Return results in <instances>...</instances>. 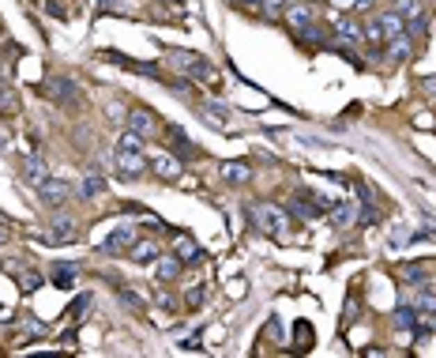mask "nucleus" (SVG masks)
I'll return each mask as SVG.
<instances>
[{
  "label": "nucleus",
  "mask_w": 436,
  "mask_h": 358,
  "mask_svg": "<svg viewBox=\"0 0 436 358\" xmlns=\"http://www.w3.org/2000/svg\"><path fill=\"white\" fill-rule=\"evenodd\" d=\"M248 223L256 226V231H264L267 238H290V211L278 208V204H267V200H259V204H248Z\"/></svg>",
  "instance_id": "f257e3e1"
},
{
  "label": "nucleus",
  "mask_w": 436,
  "mask_h": 358,
  "mask_svg": "<svg viewBox=\"0 0 436 358\" xmlns=\"http://www.w3.org/2000/svg\"><path fill=\"white\" fill-rule=\"evenodd\" d=\"M170 61H173V68H177L181 76H188V79H215V68H211V61L200 57V53L170 49Z\"/></svg>",
  "instance_id": "f03ea898"
},
{
  "label": "nucleus",
  "mask_w": 436,
  "mask_h": 358,
  "mask_svg": "<svg viewBox=\"0 0 436 358\" xmlns=\"http://www.w3.org/2000/svg\"><path fill=\"white\" fill-rule=\"evenodd\" d=\"M128 128H132V132L136 136H143V140H151V136H159L162 132V117L159 114H151V109H147V106H132V109H128V121H124Z\"/></svg>",
  "instance_id": "7ed1b4c3"
},
{
  "label": "nucleus",
  "mask_w": 436,
  "mask_h": 358,
  "mask_svg": "<svg viewBox=\"0 0 436 358\" xmlns=\"http://www.w3.org/2000/svg\"><path fill=\"white\" fill-rule=\"evenodd\" d=\"M282 23L290 26L293 34H305L312 23H316V8H312V0H293V4L282 12Z\"/></svg>",
  "instance_id": "20e7f679"
},
{
  "label": "nucleus",
  "mask_w": 436,
  "mask_h": 358,
  "mask_svg": "<svg viewBox=\"0 0 436 358\" xmlns=\"http://www.w3.org/2000/svg\"><path fill=\"white\" fill-rule=\"evenodd\" d=\"M151 170L159 173L162 181H170V185L184 178V162H181V155H177V151H159V155L151 159Z\"/></svg>",
  "instance_id": "39448f33"
},
{
  "label": "nucleus",
  "mask_w": 436,
  "mask_h": 358,
  "mask_svg": "<svg viewBox=\"0 0 436 358\" xmlns=\"http://www.w3.org/2000/svg\"><path fill=\"white\" fill-rule=\"evenodd\" d=\"M68 196H72V185H68V181H60V178H45L38 185V200L45 208H64V204H68Z\"/></svg>",
  "instance_id": "423d86ee"
},
{
  "label": "nucleus",
  "mask_w": 436,
  "mask_h": 358,
  "mask_svg": "<svg viewBox=\"0 0 436 358\" xmlns=\"http://www.w3.org/2000/svg\"><path fill=\"white\" fill-rule=\"evenodd\" d=\"M132 242H136V231H132V226H120V231H113L106 242L98 245V253H102V256H128Z\"/></svg>",
  "instance_id": "0eeeda50"
},
{
  "label": "nucleus",
  "mask_w": 436,
  "mask_h": 358,
  "mask_svg": "<svg viewBox=\"0 0 436 358\" xmlns=\"http://www.w3.org/2000/svg\"><path fill=\"white\" fill-rule=\"evenodd\" d=\"M45 95H49L53 102H60V106H76V102H79V98H76V84H72V79H64V76L45 79Z\"/></svg>",
  "instance_id": "6e6552de"
},
{
  "label": "nucleus",
  "mask_w": 436,
  "mask_h": 358,
  "mask_svg": "<svg viewBox=\"0 0 436 358\" xmlns=\"http://www.w3.org/2000/svg\"><path fill=\"white\" fill-rule=\"evenodd\" d=\"M147 170H151V162H147L143 155H136V151H117V173H120V178H143Z\"/></svg>",
  "instance_id": "1a4fd4ad"
},
{
  "label": "nucleus",
  "mask_w": 436,
  "mask_h": 358,
  "mask_svg": "<svg viewBox=\"0 0 436 358\" xmlns=\"http://www.w3.org/2000/svg\"><path fill=\"white\" fill-rule=\"evenodd\" d=\"M218 178L226 181V185L241 189V185H248V181H252V166H248V162L229 159V162H222V166H218Z\"/></svg>",
  "instance_id": "9d476101"
},
{
  "label": "nucleus",
  "mask_w": 436,
  "mask_h": 358,
  "mask_svg": "<svg viewBox=\"0 0 436 358\" xmlns=\"http://www.w3.org/2000/svg\"><path fill=\"white\" fill-rule=\"evenodd\" d=\"M331 31L339 34V42H350V45L365 38V26H361L354 15H335V20H331Z\"/></svg>",
  "instance_id": "9b49d317"
},
{
  "label": "nucleus",
  "mask_w": 436,
  "mask_h": 358,
  "mask_svg": "<svg viewBox=\"0 0 436 358\" xmlns=\"http://www.w3.org/2000/svg\"><path fill=\"white\" fill-rule=\"evenodd\" d=\"M19 95H15V87L8 84V68H0V117H15L19 114Z\"/></svg>",
  "instance_id": "f8f14e48"
},
{
  "label": "nucleus",
  "mask_w": 436,
  "mask_h": 358,
  "mask_svg": "<svg viewBox=\"0 0 436 358\" xmlns=\"http://www.w3.org/2000/svg\"><path fill=\"white\" fill-rule=\"evenodd\" d=\"M45 178H49V166H45L42 155H23V181H26V185L38 189Z\"/></svg>",
  "instance_id": "ddd939ff"
},
{
  "label": "nucleus",
  "mask_w": 436,
  "mask_h": 358,
  "mask_svg": "<svg viewBox=\"0 0 436 358\" xmlns=\"http://www.w3.org/2000/svg\"><path fill=\"white\" fill-rule=\"evenodd\" d=\"M159 242L154 238H136L132 242V249H128V256H132V264H154L159 260Z\"/></svg>",
  "instance_id": "4468645a"
},
{
  "label": "nucleus",
  "mask_w": 436,
  "mask_h": 358,
  "mask_svg": "<svg viewBox=\"0 0 436 358\" xmlns=\"http://www.w3.org/2000/svg\"><path fill=\"white\" fill-rule=\"evenodd\" d=\"M384 57L391 61V64H406V61L414 57V38H410V34H403V38H391V42L384 45Z\"/></svg>",
  "instance_id": "2eb2a0df"
},
{
  "label": "nucleus",
  "mask_w": 436,
  "mask_h": 358,
  "mask_svg": "<svg viewBox=\"0 0 436 358\" xmlns=\"http://www.w3.org/2000/svg\"><path fill=\"white\" fill-rule=\"evenodd\" d=\"M181 256H162L159 253V260H154V283H173V279H181Z\"/></svg>",
  "instance_id": "dca6fc26"
},
{
  "label": "nucleus",
  "mask_w": 436,
  "mask_h": 358,
  "mask_svg": "<svg viewBox=\"0 0 436 358\" xmlns=\"http://www.w3.org/2000/svg\"><path fill=\"white\" fill-rule=\"evenodd\" d=\"M376 23H380V31H384L387 42H391V38H403V34H406V20L395 12V8H391V12H380Z\"/></svg>",
  "instance_id": "f3484780"
},
{
  "label": "nucleus",
  "mask_w": 436,
  "mask_h": 358,
  "mask_svg": "<svg viewBox=\"0 0 436 358\" xmlns=\"http://www.w3.org/2000/svg\"><path fill=\"white\" fill-rule=\"evenodd\" d=\"M328 215H331V223H335L339 231H346V226L357 223V208H354V204H331Z\"/></svg>",
  "instance_id": "a211bd4d"
},
{
  "label": "nucleus",
  "mask_w": 436,
  "mask_h": 358,
  "mask_svg": "<svg viewBox=\"0 0 436 358\" xmlns=\"http://www.w3.org/2000/svg\"><path fill=\"white\" fill-rule=\"evenodd\" d=\"M49 279H53V287H72L79 279V264H53Z\"/></svg>",
  "instance_id": "6ab92c4d"
},
{
  "label": "nucleus",
  "mask_w": 436,
  "mask_h": 358,
  "mask_svg": "<svg viewBox=\"0 0 436 358\" xmlns=\"http://www.w3.org/2000/svg\"><path fill=\"white\" fill-rule=\"evenodd\" d=\"M165 136H170V140L177 143V155H181V159H184V155H188V159H196V155H200V148H196V143H192L188 136L181 132L177 125H165Z\"/></svg>",
  "instance_id": "aec40b11"
},
{
  "label": "nucleus",
  "mask_w": 436,
  "mask_h": 358,
  "mask_svg": "<svg viewBox=\"0 0 436 358\" xmlns=\"http://www.w3.org/2000/svg\"><path fill=\"white\" fill-rule=\"evenodd\" d=\"M290 4H293V0H256V12L264 15V20L278 23V20H282V12H286Z\"/></svg>",
  "instance_id": "412c9836"
},
{
  "label": "nucleus",
  "mask_w": 436,
  "mask_h": 358,
  "mask_svg": "<svg viewBox=\"0 0 436 358\" xmlns=\"http://www.w3.org/2000/svg\"><path fill=\"white\" fill-rule=\"evenodd\" d=\"M53 238H60V242H72V238L79 234V226H76V219L72 215H53Z\"/></svg>",
  "instance_id": "4be33fe9"
},
{
  "label": "nucleus",
  "mask_w": 436,
  "mask_h": 358,
  "mask_svg": "<svg viewBox=\"0 0 436 358\" xmlns=\"http://www.w3.org/2000/svg\"><path fill=\"white\" fill-rule=\"evenodd\" d=\"M102 192H106V178H102V173H87L83 185H79V196L83 200H98Z\"/></svg>",
  "instance_id": "5701e85b"
},
{
  "label": "nucleus",
  "mask_w": 436,
  "mask_h": 358,
  "mask_svg": "<svg viewBox=\"0 0 436 358\" xmlns=\"http://www.w3.org/2000/svg\"><path fill=\"white\" fill-rule=\"evenodd\" d=\"M143 136H136L132 128H124V132L117 136V151H136V155H143Z\"/></svg>",
  "instance_id": "b1692460"
},
{
  "label": "nucleus",
  "mask_w": 436,
  "mask_h": 358,
  "mask_svg": "<svg viewBox=\"0 0 436 358\" xmlns=\"http://www.w3.org/2000/svg\"><path fill=\"white\" fill-rule=\"evenodd\" d=\"M403 283H410V287L429 283V264H406V268H403Z\"/></svg>",
  "instance_id": "393cba45"
},
{
  "label": "nucleus",
  "mask_w": 436,
  "mask_h": 358,
  "mask_svg": "<svg viewBox=\"0 0 436 358\" xmlns=\"http://www.w3.org/2000/svg\"><path fill=\"white\" fill-rule=\"evenodd\" d=\"M177 256L181 260H200V245L192 238H177Z\"/></svg>",
  "instance_id": "a878e982"
},
{
  "label": "nucleus",
  "mask_w": 436,
  "mask_h": 358,
  "mask_svg": "<svg viewBox=\"0 0 436 358\" xmlns=\"http://www.w3.org/2000/svg\"><path fill=\"white\" fill-rule=\"evenodd\" d=\"M395 325H398V328H414V332H417V309H414V306L398 309V313H395Z\"/></svg>",
  "instance_id": "bb28decb"
},
{
  "label": "nucleus",
  "mask_w": 436,
  "mask_h": 358,
  "mask_svg": "<svg viewBox=\"0 0 436 358\" xmlns=\"http://www.w3.org/2000/svg\"><path fill=\"white\" fill-rule=\"evenodd\" d=\"M410 306L417 309V313H429V309H436V295H429V290H421V295H414Z\"/></svg>",
  "instance_id": "cd10ccee"
},
{
  "label": "nucleus",
  "mask_w": 436,
  "mask_h": 358,
  "mask_svg": "<svg viewBox=\"0 0 436 358\" xmlns=\"http://www.w3.org/2000/svg\"><path fill=\"white\" fill-rule=\"evenodd\" d=\"M154 306H159V309H177V298L165 290V283H162L159 290H154Z\"/></svg>",
  "instance_id": "c85d7f7f"
},
{
  "label": "nucleus",
  "mask_w": 436,
  "mask_h": 358,
  "mask_svg": "<svg viewBox=\"0 0 436 358\" xmlns=\"http://www.w3.org/2000/svg\"><path fill=\"white\" fill-rule=\"evenodd\" d=\"M203 298H207V287H192L188 295H184V306H188V309H203Z\"/></svg>",
  "instance_id": "c756f323"
},
{
  "label": "nucleus",
  "mask_w": 436,
  "mask_h": 358,
  "mask_svg": "<svg viewBox=\"0 0 436 358\" xmlns=\"http://www.w3.org/2000/svg\"><path fill=\"white\" fill-rule=\"evenodd\" d=\"M305 347H312V325L298 320V351H305Z\"/></svg>",
  "instance_id": "7c9ffc66"
},
{
  "label": "nucleus",
  "mask_w": 436,
  "mask_h": 358,
  "mask_svg": "<svg viewBox=\"0 0 436 358\" xmlns=\"http://www.w3.org/2000/svg\"><path fill=\"white\" fill-rule=\"evenodd\" d=\"M45 12H49V15H57V20H72V12H68V8H60L57 0H45Z\"/></svg>",
  "instance_id": "2f4dec72"
},
{
  "label": "nucleus",
  "mask_w": 436,
  "mask_h": 358,
  "mask_svg": "<svg viewBox=\"0 0 436 358\" xmlns=\"http://www.w3.org/2000/svg\"><path fill=\"white\" fill-rule=\"evenodd\" d=\"M87 306H90V295H83L76 302V309H72V320H79V317H87Z\"/></svg>",
  "instance_id": "473e14b6"
},
{
  "label": "nucleus",
  "mask_w": 436,
  "mask_h": 358,
  "mask_svg": "<svg viewBox=\"0 0 436 358\" xmlns=\"http://www.w3.org/2000/svg\"><path fill=\"white\" fill-rule=\"evenodd\" d=\"M120 298H124L132 309H139V306H143V302H139V295H136V290H128V287H120Z\"/></svg>",
  "instance_id": "72a5a7b5"
},
{
  "label": "nucleus",
  "mask_w": 436,
  "mask_h": 358,
  "mask_svg": "<svg viewBox=\"0 0 436 358\" xmlns=\"http://www.w3.org/2000/svg\"><path fill=\"white\" fill-rule=\"evenodd\" d=\"M421 95H429V98H436V76H429V79H421Z\"/></svg>",
  "instance_id": "f704fd0d"
},
{
  "label": "nucleus",
  "mask_w": 436,
  "mask_h": 358,
  "mask_svg": "<svg viewBox=\"0 0 436 358\" xmlns=\"http://www.w3.org/2000/svg\"><path fill=\"white\" fill-rule=\"evenodd\" d=\"M357 8H361V12H369V8H373V0H357Z\"/></svg>",
  "instance_id": "c9c22d12"
},
{
  "label": "nucleus",
  "mask_w": 436,
  "mask_h": 358,
  "mask_svg": "<svg viewBox=\"0 0 436 358\" xmlns=\"http://www.w3.org/2000/svg\"><path fill=\"white\" fill-rule=\"evenodd\" d=\"M0 245H8V231H4V226H0Z\"/></svg>",
  "instance_id": "e433bc0d"
},
{
  "label": "nucleus",
  "mask_w": 436,
  "mask_h": 358,
  "mask_svg": "<svg viewBox=\"0 0 436 358\" xmlns=\"http://www.w3.org/2000/svg\"><path fill=\"white\" fill-rule=\"evenodd\" d=\"M98 4H102V8H113V4H117V0H98Z\"/></svg>",
  "instance_id": "4c0bfd02"
},
{
  "label": "nucleus",
  "mask_w": 436,
  "mask_h": 358,
  "mask_svg": "<svg viewBox=\"0 0 436 358\" xmlns=\"http://www.w3.org/2000/svg\"><path fill=\"white\" fill-rule=\"evenodd\" d=\"M312 4H316V0H312Z\"/></svg>",
  "instance_id": "58836bf2"
}]
</instances>
